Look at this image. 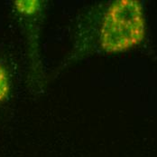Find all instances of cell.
<instances>
[{
    "label": "cell",
    "instance_id": "1",
    "mask_svg": "<svg viewBox=\"0 0 157 157\" xmlns=\"http://www.w3.org/2000/svg\"><path fill=\"white\" fill-rule=\"evenodd\" d=\"M145 35V19L140 1L117 0L107 10L100 28V47L119 53L138 46Z\"/></svg>",
    "mask_w": 157,
    "mask_h": 157
},
{
    "label": "cell",
    "instance_id": "2",
    "mask_svg": "<svg viewBox=\"0 0 157 157\" xmlns=\"http://www.w3.org/2000/svg\"><path fill=\"white\" fill-rule=\"evenodd\" d=\"M15 6L20 14L29 16L38 11L40 4L36 0H17L15 2Z\"/></svg>",
    "mask_w": 157,
    "mask_h": 157
},
{
    "label": "cell",
    "instance_id": "3",
    "mask_svg": "<svg viewBox=\"0 0 157 157\" xmlns=\"http://www.w3.org/2000/svg\"><path fill=\"white\" fill-rule=\"evenodd\" d=\"M10 92V81L6 69L0 64V104L6 101Z\"/></svg>",
    "mask_w": 157,
    "mask_h": 157
}]
</instances>
